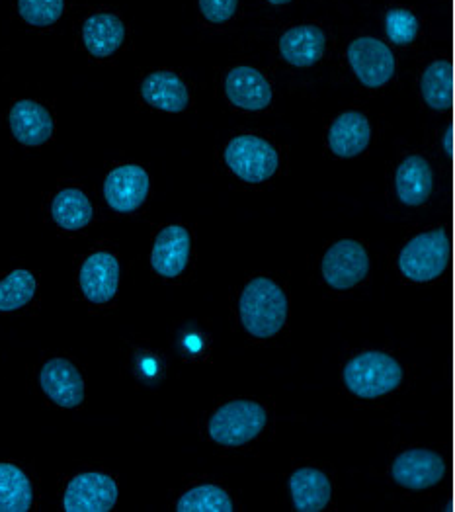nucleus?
Listing matches in <instances>:
<instances>
[{"mask_svg": "<svg viewBox=\"0 0 455 512\" xmlns=\"http://www.w3.org/2000/svg\"><path fill=\"white\" fill-rule=\"evenodd\" d=\"M290 294L272 276L258 274L247 280L237 299V317L252 341H274L290 323Z\"/></svg>", "mask_w": 455, "mask_h": 512, "instance_id": "1", "label": "nucleus"}, {"mask_svg": "<svg viewBox=\"0 0 455 512\" xmlns=\"http://www.w3.org/2000/svg\"><path fill=\"white\" fill-rule=\"evenodd\" d=\"M221 169L247 186L274 182L286 169L284 149L268 135L243 131L231 135L219 149Z\"/></svg>", "mask_w": 455, "mask_h": 512, "instance_id": "2", "label": "nucleus"}, {"mask_svg": "<svg viewBox=\"0 0 455 512\" xmlns=\"http://www.w3.org/2000/svg\"><path fill=\"white\" fill-rule=\"evenodd\" d=\"M340 380L344 391L366 403L395 395L407 380L403 360L381 348H362L342 362Z\"/></svg>", "mask_w": 455, "mask_h": 512, "instance_id": "3", "label": "nucleus"}, {"mask_svg": "<svg viewBox=\"0 0 455 512\" xmlns=\"http://www.w3.org/2000/svg\"><path fill=\"white\" fill-rule=\"evenodd\" d=\"M272 425L270 409L247 397L227 399L213 407L204 421L209 444L223 450H241L266 436Z\"/></svg>", "mask_w": 455, "mask_h": 512, "instance_id": "4", "label": "nucleus"}, {"mask_svg": "<svg viewBox=\"0 0 455 512\" xmlns=\"http://www.w3.org/2000/svg\"><path fill=\"white\" fill-rule=\"evenodd\" d=\"M452 235L446 227L416 233L399 251L395 268L409 284H434L452 268Z\"/></svg>", "mask_w": 455, "mask_h": 512, "instance_id": "5", "label": "nucleus"}, {"mask_svg": "<svg viewBox=\"0 0 455 512\" xmlns=\"http://www.w3.org/2000/svg\"><path fill=\"white\" fill-rule=\"evenodd\" d=\"M344 63L358 85L381 90L397 77V55L393 47L370 34L354 36L344 47Z\"/></svg>", "mask_w": 455, "mask_h": 512, "instance_id": "6", "label": "nucleus"}, {"mask_svg": "<svg viewBox=\"0 0 455 512\" xmlns=\"http://www.w3.org/2000/svg\"><path fill=\"white\" fill-rule=\"evenodd\" d=\"M319 272L327 288L334 292H350L370 278L372 256L364 243L356 239H338L323 251Z\"/></svg>", "mask_w": 455, "mask_h": 512, "instance_id": "7", "label": "nucleus"}, {"mask_svg": "<svg viewBox=\"0 0 455 512\" xmlns=\"http://www.w3.org/2000/svg\"><path fill=\"white\" fill-rule=\"evenodd\" d=\"M389 188L399 208H424L436 190V171L432 161L418 151L403 153L391 169Z\"/></svg>", "mask_w": 455, "mask_h": 512, "instance_id": "8", "label": "nucleus"}, {"mask_svg": "<svg viewBox=\"0 0 455 512\" xmlns=\"http://www.w3.org/2000/svg\"><path fill=\"white\" fill-rule=\"evenodd\" d=\"M219 94L241 112H264L274 102V86L268 75L249 63L231 65L221 73Z\"/></svg>", "mask_w": 455, "mask_h": 512, "instance_id": "9", "label": "nucleus"}, {"mask_svg": "<svg viewBox=\"0 0 455 512\" xmlns=\"http://www.w3.org/2000/svg\"><path fill=\"white\" fill-rule=\"evenodd\" d=\"M391 479L407 491H428L444 483L450 475V462L430 448H409L391 462Z\"/></svg>", "mask_w": 455, "mask_h": 512, "instance_id": "10", "label": "nucleus"}, {"mask_svg": "<svg viewBox=\"0 0 455 512\" xmlns=\"http://www.w3.org/2000/svg\"><path fill=\"white\" fill-rule=\"evenodd\" d=\"M194 260V237L182 223H170L157 231L151 247V268L165 280L182 278Z\"/></svg>", "mask_w": 455, "mask_h": 512, "instance_id": "11", "label": "nucleus"}, {"mask_svg": "<svg viewBox=\"0 0 455 512\" xmlns=\"http://www.w3.org/2000/svg\"><path fill=\"white\" fill-rule=\"evenodd\" d=\"M372 143V118L358 108L338 112L325 131V145L334 159H356L370 151Z\"/></svg>", "mask_w": 455, "mask_h": 512, "instance_id": "12", "label": "nucleus"}, {"mask_svg": "<svg viewBox=\"0 0 455 512\" xmlns=\"http://www.w3.org/2000/svg\"><path fill=\"white\" fill-rule=\"evenodd\" d=\"M331 43V34L325 26L315 22L293 24L280 34L278 53L293 69H311L327 57Z\"/></svg>", "mask_w": 455, "mask_h": 512, "instance_id": "13", "label": "nucleus"}, {"mask_svg": "<svg viewBox=\"0 0 455 512\" xmlns=\"http://www.w3.org/2000/svg\"><path fill=\"white\" fill-rule=\"evenodd\" d=\"M118 483L102 471H84L75 475L63 493V509L67 512L112 511L118 503Z\"/></svg>", "mask_w": 455, "mask_h": 512, "instance_id": "14", "label": "nucleus"}, {"mask_svg": "<svg viewBox=\"0 0 455 512\" xmlns=\"http://www.w3.org/2000/svg\"><path fill=\"white\" fill-rule=\"evenodd\" d=\"M141 100L165 114H184L194 104V88L190 81L172 69H155L147 73L139 85Z\"/></svg>", "mask_w": 455, "mask_h": 512, "instance_id": "15", "label": "nucleus"}, {"mask_svg": "<svg viewBox=\"0 0 455 512\" xmlns=\"http://www.w3.org/2000/svg\"><path fill=\"white\" fill-rule=\"evenodd\" d=\"M151 196V176L139 165H118L104 178L106 204L118 214H135Z\"/></svg>", "mask_w": 455, "mask_h": 512, "instance_id": "16", "label": "nucleus"}, {"mask_svg": "<svg viewBox=\"0 0 455 512\" xmlns=\"http://www.w3.org/2000/svg\"><path fill=\"white\" fill-rule=\"evenodd\" d=\"M79 288L86 301L106 305L118 296L120 260L108 249H96L84 256L79 270Z\"/></svg>", "mask_w": 455, "mask_h": 512, "instance_id": "17", "label": "nucleus"}, {"mask_svg": "<svg viewBox=\"0 0 455 512\" xmlns=\"http://www.w3.org/2000/svg\"><path fill=\"white\" fill-rule=\"evenodd\" d=\"M127 40L124 18L110 10H96L84 18L81 42L94 59L114 57Z\"/></svg>", "mask_w": 455, "mask_h": 512, "instance_id": "18", "label": "nucleus"}, {"mask_svg": "<svg viewBox=\"0 0 455 512\" xmlns=\"http://www.w3.org/2000/svg\"><path fill=\"white\" fill-rule=\"evenodd\" d=\"M331 475L319 466H299L288 477V493L293 511H325L332 501Z\"/></svg>", "mask_w": 455, "mask_h": 512, "instance_id": "19", "label": "nucleus"}, {"mask_svg": "<svg viewBox=\"0 0 455 512\" xmlns=\"http://www.w3.org/2000/svg\"><path fill=\"white\" fill-rule=\"evenodd\" d=\"M42 391L61 409H75L84 401V380L79 368L65 358H51L40 372Z\"/></svg>", "mask_w": 455, "mask_h": 512, "instance_id": "20", "label": "nucleus"}, {"mask_svg": "<svg viewBox=\"0 0 455 512\" xmlns=\"http://www.w3.org/2000/svg\"><path fill=\"white\" fill-rule=\"evenodd\" d=\"M8 126L20 145L42 147L53 137L55 120L43 104L24 98L12 104L8 114Z\"/></svg>", "mask_w": 455, "mask_h": 512, "instance_id": "21", "label": "nucleus"}, {"mask_svg": "<svg viewBox=\"0 0 455 512\" xmlns=\"http://www.w3.org/2000/svg\"><path fill=\"white\" fill-rule=\"evenodd\" d=\"M418 96L434 112H448L454 98V69L448 57L430 59L418 75Z\"/></svg>", "mask_w": 455, "mask_h": 512, "instance_id": "22", "label": "nucleus"}, {"mask_svg": "<svg viewBox=\"0 0 455 512\" xmlns=\"http://www.w3.org/2000/svg\"><path fill=\"white\" fill-rule=\"evenodd\" d=\"M51 219L63 231H81L92 221V204L83 188L65 186L51 198Z\"/></svg>", "mask_w": 455, "mask_h": 512, "instance_id": "23", "label": "nucleus"}, {"mask_svg": "<svg viewBox=\"0 0 455 512\" xmlns=\"http://www.w3.org/2000/svg\"><path fill=\"white\" fill-rule=\"evenodd\" d=\"M381 28L387 42L395 47H413L424 34V22L418 12L405 4H393L381 12Z\"/></svg>", "mask_w": 455, "mask_h": 512, "instance_id": "24", "label": "nucleus"}, {"mask_svg": "<svg viewBox=\"0 0 455 512\" xmlns=\"http://www.w3.org/2000/svg\"><path fill=\"white\" fill-rule=\"evenodd\" d=\"M34 505L30 477L14 464L0 462V512H26Z\"/></svg>", "mask_w": 455, "mask_h": 512, "instance_id": "25", "label": "nucleus"}, {"mask_svg": "<svg viewBox=\"0 0 455 512\" xmlns=\"http://www.w3.org/2000/svg\"><path fill=\"white\" fill-rule=\"evenodd\" d=\"M178 512H235L237 505L227 489L215 483L188 487L176 501Z\"/></svg>", "mask_w": 455, "mask_h": 512, "instance_id": "26", "label": "nucleus"}, {"mask_svg": "<svg viewBox=\"0 0 455 512\" xmlns=\"http://www.w3.org/2000/svg\"><path fill=\"white\" fill-rule=\"evenodd\" d=\"M38 292V280L30 270L16 268L0 280V313L20 311L32 303Z\"/></svg>", "mask_w": 455, "mask_h": 512, "instance_id": "27", "label": "nucleus"}, {"mask_svg": "<svg viewBox=\"0 0 455 512\" xmlns=\"http://www.w3.org/2000/svg\"><path fill=\"white\" fill-rule=\"evenodd\" d=\"M16 10L20 20L28 26L49 28L63 18L67 0H16Z\"/></svg>", "mask_w": 455, "mask_h": 512, "instance_id": "28", "label": "nucleus"}, {"mask_svg": "<svg viewBox=\"0 0 455 512\" xmlns=\"http://www.w3.org/2000/svg\"><path fill=\"white\" fill-rule=\"evenodd\" d=\"M174 346L186 362H204L211 354V335L200 325H184L176 337Z\"/></svg>", "mask_w": 455, "mask_h": 512, "instance_id": "29", "label": "nucleus"}, {"mask_svg": "<svg viewBox=\"0 0 455 512\" xmlns=\"http://www.w3.org/2000/svg\"><path fill=\"white\" fill-rule=\"evenodd\" d=\"M241 10V0H198V16L204 26L225 28Z\"/></svg>", "mask_w": 455, "mask_h": 512, "instance_id": "30", "label": "nucleus"}, {"mask_svg": "<svg viewBox=\"0 0 455 512\" xmlns=\"http://www.w3.org/2000/svg\"><path fill=\"white\" fill-rule=\"evenodd\" d=\"M133 372L143 384H159L166 374L165 358L155 350H139L133 358Z\"/></svg>", "mask_w": 455, "mask_h": 512, "instance_id": "31", "label": "nucleus"}, {"mask_svg": "<svg viewBox=\"0 0 455 512\" xmlns=\"http://www.w3.org/2000/svg\"><path fill=\"white\" fill-rule=\"evenodd\" d=\"M268 6H272V8H286V6H290L293 4L295 0H264Z\"/></svg>", "mask_w": 455, "mask_h": 512, "instance_id": "32", "label": "nucleus"}]
</instances>
